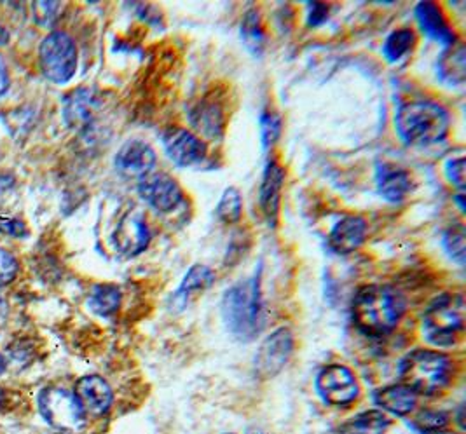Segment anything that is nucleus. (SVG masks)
Here are the masks:
<instances>
[{
    "label": "nucleus",
    "mask_w": 466,
    "mask_h": 434,
    "mask_svg": "<svg viewBox=\"0 0 466 434\" xmlns=\"http://www.w3.org/2000/svg\"><path fill=\"white\" fill-rule=\"evenodd\" d=\"M247 434H266L264 431H260V429H257V428H254V429H248L247 431Z\"/></svg>",
    "instance_id": "a19ab883"
},
{
    "label": "nucleus",
    "mask_w": 466,
    "mask_h": 434,
    "mask_svg": "<svg viewBox=\"0 0 466 434\" xmlns=\"http://www.w3.org/2000/svg\"><path fill=\"white\" fill-rule=\"evenodd\" d=\"M241 37L245 41V45L254 55L258 56L262 53L266 37H264V30H262V25H260V16L255 9H250L241 21Z\"/></svg>",
    "instance_id": "bb28decb"
},
{
    "label": "nucleus",
    "mask_w": 466,
    "mask_h": 434,
    "mask_svg": "<svg viewBox=\"0 0 466 434\" xmlns=\"http://www.w3.org/2000/svg\"><path fill=\"white\" fill-rule=\"evenodd\" d=\"M412 190L409 173L397 166H381L378 169V192L390 203H400Z\"/></svg>",
    "instance_id": "a211bd4d"
},
{
    "label": "nucleus",
    "mask_w": 466,
    "mask_h": 434,
    "mask_svg": "<svg viewBox=\"0 0 466 434\" xmlns=\"http://www.w3.org/2000/svg\"><path fill=\"white\" fill-rule=\"evenodd\" d=\"M416 20L420 23L421 30L433 41L441 42L444 45H454L456 35L452 28L447 25L441 7L433 2H420L416 5Z\"/></svg>",
    "instance_id": "dca6fc26"
},
{
    "label": "nucleus",
    "mask_w": 466,
    "mask_h": 434,
    "mask_svg": "<svg viewBox=\"0 0 466 434\" xmlns=\"http://www.w3.org/2000/svg\"><path fill=\"white\" fill-rule=\"evenodd\" d=\"M317 391L327 405L346 407L359 398L360 386L357 382L355 373L348 367L330 365L319 373Z\"/></svg>",
    "instance_id": "6e6552de"
},
{
    "label": "nucleus",
    "mask_w": 466,
    "mask_h": 434,
    "mask_svg": "<svg viewBox=\"0 0 466 434\" xmlns=\"http://www.w3.org/2000/svg\"><path fill=\"white\" fill-rule=\"evenodd\" d=\"M16 274H18L16 258L9 251L0 248V287L11 283L16 278Z\"/></svg>",
    "instance_id": "2f4dec72"
},
{
    "label": "nucleus",
    "mask_w": 466,
    "mask_h": 434,
    "mask_svg": "<svg viewBox=\"0 0 466 434\" xmlns=\"http://www.w3.org/2000/svg\"><path fill=\"white\" fill-rule=\"evenodd\" d=\"M4 370H5V361H4V358L0 356V375L4 373Z\"/></svg>",
    "instance_id": "ea45409f"
},
{
    "label": "nucleus",
    "mask_w": 466,
    "mask_h": 434,
    "mask_svg": "<svg viewBox=\"0 0 466 434\" xmlns=\"http://www.w3.org/2000/svg\"><path fill=\"white\" fill-rule=\"evenodd\" d=\"M96 110V98L89 89H77L66 96L64 105L65 123L74 129H83L91 123Z\"/></svg>",
    "instance_id": "6ab92c4d"
},
{
    "label": "nucleus",
    "mask_w": 466,
    "mask_h": 434,
    "mask_svg": "<svg viewBox=\"0 0 466 434\" xmlns=\"http://www.w3.org/2000/svg\"><path fill=\"white\" fill-rule=\"evenodd\" d=\"M414 42H416V35L412 30H409V28L395 30L393 34L388 35V39L384 42L382 53L388 62H399L405 55H409L412 51Z\"/></svg>",
    "instance_id": "a878e982"
},
{
    "label": "nucleus",
    "mask_w": 466,
    "mask_h": 434,
    "mask_svg": "<svg viewBox=\"0 0 466 434\" xmlns=\"http://www.w3.org/2000/svg\"><path fill=\"white\" fill-rule=\"evenodd\" d=\"M329 18V5L321 2H311L309 4V26H319L323 21Z\"/></svg>",
    "instance_id": "f704fd0d"
},
{
    "label": "nucleus",
    "mask_w": 466,
    "mask_h": 434,
    "mask_svg": "<svg viewBox=\"0 0 466 434\" xmlns=\"http://www.w3.org/2000/svg\"><path fill=\"white\" fill-rule=\"evenodd\" d=\"M60 5L55 2H37L34 5V13H35V20L41 25H49L51 21L56 18Z\"/></svg>",
    "instance_id": "72a5a7b5"
},
{
    "label": "nucleus",
    "mask_w": 466,
    "mask_h": 434,
    "mask_svg": "<svg viewBox=\"0 0 466 434\" xmlns=\"http://www.w3.org/2000/svg\"><path fill=\"white\" fill-rule=\"evenodd\" d=\"M41 68L51 83H68L77 68V47L64 32H53L41 44Z\"/></svg>",
    "instance_id": "0eeeda50"
},
{
    "label": "nucleus",
    "mask_w": 466,
    "mask_h": 434,
    "mask_svg": "<svg viewBox=\"0 0 466 434\" xmlns=\"http://www.w3.org/2000/svg\"><path fill=\"white\" fill-rule=\"evenodd\" d=\"M241 211H243V201H241L239 190L234 187L226 188V192L222 194L217 205V217L226 224H236L241 218Z\"/></svg>",
    "instance_id": "cd10ccee"
},
{
    "label": "nucleus",
    "mask_w": 466,
    "mask_h": 434,
    "mask_svg": "<svg viewBox=\"0 0 466 434\" xmlns=\"http://www.w3.org/2000/svg\"><path fill=\"white\" fill-rule=\"evenodd\" d=\"M222 318L228 330L241 342H250L264 327L260 274L234 285L222 298Z\"/></svg>",
    "instance_id": "f03ea898"
},
{
    "label": "nucleus",
    "mask_w": 466,
    "mask_h": 434,
    "mask_svg": "<svg viewBox=\"0 0 466 434\" xmlns=\"http://www.w3.org/2000/svg\"><path fill=\"white\" fill-rule=\"evenodd\" d=\"M391 420L381 410H369L355 415L339 428V434H386Z\"/></svg>",
    "instance_id": "5701e85b"
},
{
    "label": "nucleus",
    "mask_w": 466,
    "mask_h": 434,
    "mask_svg": "<svg viewBox=\"0 0 466 434\" xmlns=\"http://www.w3.org/2000/svg\"><path fill=\"white\" fill-rule=\"evenodd\" d=\"M444 248L460 266H465V228L451 227L444 234Z\"/></svg>",
    "instance_id": "c85d7f7f"
},
{
    "label": "nucleus",
    "mask_w": 466,
    "mask_h": 434,
    "mask_svg": "<svg viewBox=\"0 0 466 434\" xmlns=\"http://www.w3.org/2000/svg\"><path fill=\"white\" fill-rule=\"evenodd\" d=\"M0 232H5V234H11V236H25L26 234V228L25 224L20 220H15V218H0Z\"/></svg>",
    "instance_id": "c9c22d12"
},
{
    "label": "nucleus",
    "mask_w": 466,
    "mask_h": 434,
    "mask_svg": "<svg viewBox=\"0 0 466 434\" xmlns=\"http://www.w3.org/2000/svg\"><path fill=\"white\" fill-rule=\"evenodd\" d=\"M7 316H9V304H7V300L0 295V327L5 325Z\"/></svg>",
    "instance_id": "4c0bfd02"
},
{
    "label": "nucleus",
    "mask_w": 466,
    "mask_h": 434,
    "mask_svg": "<svg viewBox=\"0 0 466 434\" xmlns=\"http://www.w3.org/2000/svg\"><path fill=\"white\" fill-rule=\"evenodd\" d=\"M294 352V335L289 328L273 331L255 354V373L262 380L273 378L285 368Z\"/></svg>",
    "instance_id": "1a4fd4ad"
},
{
    "label": "nucleus",
    "mask_w": 466,
    "mask_h": 434,
    "mask_svg": "<svg viewBox=\"0 0 466 434\" xmlns=\"http://www.w3.org/2000/svg\"><path fill=\"white\" fill-rule=\"evenodd\" d=\"M465 297L444 293L435 298L423 316L424 338L437 348H452L465 331Z\"/></svg>",
    "instance_id": "39448f33"
},
{
    "label": "nucleus",
    "mask_w": 466,
    "mask_h": 434,
    "mask_svg": "<svg viewBox=\"0 0 466 434\" xmlns=\"http://www.w3.org/2000/svg\"><path fill=\"white\" fill-rule=\"evenodd\" d=\"M138 192L148 207L159 213H170L184 201L182 188L165 173H148L140 178Z\"/></svg>",
    "instance_id": "9d476101"
},
{
    "label": "nucleus",
    "mask_w": 466,
    "mask_h": 434,
    "mask_svg": "<svg viewBox=\"0 0 466 434\" xmlns=\"http://www.w3.org/2000/svg\"><path fill=\"white\" fill-rule=\"evenodd\" d=\"M279 133H281V119L273 112H266L260 117V136H262L264 146L275 145L276 140L279 138Z\"/></svg>",
    "instance_id": "c756f323"
},
{
    "label": "nucleus",
    "mask_w": 466,
    "mask_h": 434,
    "mask_svg": "<svg viewBox=\"0 0 466 434\" xmlns=\"http://www.w3.org/2000/svg\"><path fill=\"white\" fill-rule=\"evenodd\" d=\"M112 243L116 249L125 257H135L147 248L150 243L146 217L140 211H127L119 220L112 234Z\"/></svg>",
    "instance_id": "9b49d317"
},
{
    "label": "nucleus",
    "mask_w": 466,
    "mask_h": 434,
    "mask_svg": "<svg viewBox=\"0 0 466 434\" xmlns=\"http://www.w3.org/2000/svg\"><path fill=\"white\" fill-rule=\"evenodd\" d=\"M163 145L171 161L182 167L198 165L207 156L205 144L187 129L173 127L163 136Z\"/></svg>",
    "instance_id": "f8f14e48"
},
{
    "label": "nucleus",
    "mask_w": 466,
    "mask_h": 434,
    "mask_svg": "<svg viewBox=\"0 0 466 434\" xmlns=\"http://www.w3.org/2000/svg\"><path fill=\"white\" fill-rule=\"evenodd\" d=\"M445 173L452 186L458 187L460 190H465V159L463 157L451 159L445 166Z\"/></svg>",
    "instance_id": "473e14b6"
},
{
    "label": "nucleus",
    "mask_w": 466,
    "mask_h": 434,
    "mask_svg": "<svg viewBox=\"0 0 466 434\" xmlns=\"http://www.w3.org/2000/svg\"><path fill=\"white\" fill-rule=\"evenodd\" d=\"M285 182V171L283 167L278 165L276 161H269L264 175H262V184H260V207L262 213L269 222H275L279 209V197H281V188Z\"/></svg>",
    "instance_id": "f3484780"
},
{
    "label": "nucleus",
    "mask_w": 466,
    "mask_h": 434,
    "mask_svg": "<svg viewBox=\"0 0 466 434\" xmlns=\"http://www.w3.org/2000/svg\"><path fill=\"white\" fill-rule=\"evenodd\" d=\"M7 87H9V74H7L5 63L0 58V96L7 91Z\"/></svg>",
    "instance_id": "e433bc0d"
},
{
    "label": "nucleus",
    "mask_w": 466,
    "mask_h": 434,
    "mask_svg": "<svg viewBox=\"0 0 466 434\" xmlns=\"http://www.w3.org/2000/svg\"><path fill=\"white\" fill-rule=\"evenodd\" d=\"M424 434H456V433H449V431H444V429H437V431H428V433Z\"/></svg>",
    "instance_id": "58836bf2"
},
{
    "label": "nucleus",
    "mask_w": 466,
    "mask_h": 434,
    "mask_svg": "<svg viewBox=\"0 0 466 434\" xmlns=\"http://www.w3.org/2000/svg\"><path fill=\"white\" fill-rule=\"evenodd\" d=\"M39 410L44 420L66 433H74L85 428V410L76 398L62 388H47L39 398Z\"/></svg>",
    "instance_id": "423d86ee"
},
{
    "label": "nucleus",
    "mask_w": 466,
    "mask_h": 434,
    "mask_svg": "<svg viewBox=\"0 0 466 434\" xmlns=\"http://www.w3.org/2000/svg\"><path fill=\"white\" fill-rule=\"evenodd\" d=\"M416 396L418 394L412 393L407 386L393 384L380 389L374 396V399H376V405L381 407L382 410L403 417L416 409V403H418Z\"/></svg>",
    "instance_id": "aec40b11"
},
{
    "label": "nucleus",
    "mask_w": 466,
    "mask_h": 434,
    "mask_svg": "<svg viewBox=\"0 0 466 434\" xmlns=\"http://www.w3.org/2000/svg\"><path fill=\"white\" fill-rule=\"evenodd\" d=\"M89 308L100 316H110L121 308V291L114 285H100L89 297Z\"/></svg>",
    "instance_id": "393cba45"
},
{
    "label": "nucleus",
    "mask_w": 466,
    "mask_h": 434,
    "mask_svg": "<svg viewBox=\"0 0 466 434\" xmlns=\"http://www.w3.org/2000/svg\"><path fill=\"white\" fill-rule=\"evenodd\" d=\"M367 236V224L360 217H344L329 236V247L338 255H350L360 248Z\"/></svg>",
    "instance_id": "2eb2a0df"
},
{
    "label": "nucleus",
    "mask_w": 466,
    "mask_h": 434,
    "mask_svg": "<svg viewBox=\"0 0 466 434\" xmlns=\"http://www.w3.org/2000/svg\"><path fill=\"white\" fill-rule=\"evenodd\" d=\"M449 417L444 412L439 410H424L421 414L418 415L416 422L418 426H421L424 433L428 431H437V429H444Z\"/></svg>",
    "instance_id": "7c9ffc66"
},
{
    "label": "nucleus",
    "mask_w": 466,
    "mask_h": 434,
    "mask_svg": "<svg viewBox=\"0 0 466 434\" xmlns=\"http://www.w3.org/2000/svg\"><path fill=\"white\" fill-rule=\"evenodd\" d=\"M449 114L442 105L428 100L403 104L397 116V133L407 145H435L442 142L449 133Z\"/></svg>",
    "instance_id": "7ed1b4c3"
},
{
    "label": "nucleus",
    "mask_w": 466,
    "mask_h": 434,
    "mask_svg": "<svg viewBox=\"0 0 466 434\" xmlns=\"http://www.w3.org/2000/svg\"><path fill=\"white\" fill-rule=\"evenodd\" d=\"M76 398L87 414L104 415L110 410L114 394L110 386L98 375H89L77 382Z\"/></svg>",
    "instance_id": "4468645a"
},
{
    "label": "nucleus",
    "mask_w": 466,
    "mask_h": 434,
    "mask_svg": "<svg viewBox=\"0 0 466 434\" xmlns=\"http://www.w3.org/2000/svg\"><path fill=\"white\" fill-rule=\"evenodd\" d=\"M116 169L127 178H144L156 166V152L150 145L131 140L121 146L116 156Z\"/></svg>",
    "instance_id": "ddd939ff"
},
{
    "label": "nucleus",
    "mask_w": 466,
    "mask_h": 434,
    "mask_svg": "<svg viewBox=\"0 0 466 434\" xmlns=\"http://www.w3.org/2000/svg\"><path fill=\"white\" fill-rule=\"evenodd\" d=\"M405 312V300L397 289L381 285L363 287L353 298V323L365 335L381 337L393 330Z\"/></svg>",
    "instance_id": "f257e3e1"
},
{
    "label": "nucleus",
    "mask_w": 466,
    "mask_h": 434,
    "mask_svg": "<svg viewBox=\"0 0 466 434\" xmlns=\"http://www.w3.org/2000/svg\"><path fill=\"white\" fill-rule=\"evenodd\" d=\"M192 125L208 136L222 131V110L213 104H199L191 114Z\"/></svg>",
    "instance_id": "b1692460"
},
{
    "label": "nucleus",
    "mask_w": 466,
    "mask_h": 434,
    "mask_svg": "<svg viewBox=\"0 0 466 434\" xmlns=\"http://www.w3.org/2000/svg\"><path fill=\"white\" fill-rule=\"evenodd\" d=\"M399 373L412 393L437 396L451 384L454 363L444 352L414 349L400 361Z\"/></svg>",
    "instance_id": "20e7f679"
},
{
    "label": "nucleus",
    "mask_w": 466,
    "mask_h": 434,
    "mask_svg": "<svg viewBox=\"0 0 466 434\" xmlns=\"http://www.w3.org/2000/svg\"><path fill=\"white\" fill-rule=\"evenodd\" d=\"M215 283V274L207 266H192L186 274L180 288L175 293V304L184 308L191 298L207 291Z\"/></svg>",
    "instance_id": "412c9836"
},
{
    "label": "nucleus",
    "mask_w": 466,
    "mask_h": 434,
    "mask_svg": "<svg viewBox=\"0 0 466 434\" xmlns=\"http://www.w3.org/2000/svg\"><path fill=\"white\" fill-rule=\"evenodd\" d=\"M439 77L451 86H463L466 76V51L463 44L451 45L439 60Z\"/></svg>",
    "instance_id": "4be33fe9"
}]
</instances>
